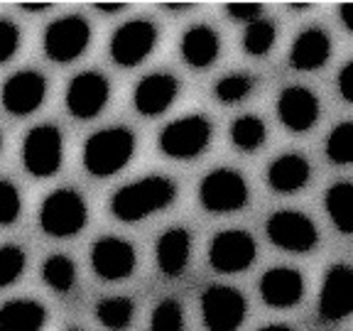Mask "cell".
Segmentation results:
<instances>
[{
    "label": "cell",
    "instance_id": "8fae6325",
    "mask_svg": "<svg viewBox=\"0 0 353 331\" xmlns=\"http://www.w3.org/2000/svg\"><path fill=\"white\" fill-rule=\"evenodd\" d=\"M157 28L150 20H130L110 37V57L118 66H138L157 44Z\"/></svg>",
    "mask_w": 353,
    "mask_h": 331
},
{
    "label": "cell",
    "instance_id": "7a4b0ae2",
    "mask_svg": "<svg viewBox=\"0 0 353 331\" xmlns=\"http://www.w3.org/2000/svg\"><path fill=\"white\" fill-rule=\"evenodd\" d=\"M135 152V135L128 128H103L83 145V167L94 177H110L121 172Z\"/></svg>",
    "mask_w": 353,
    "mask_h": 331
},
{
    "label": "cell",
    "instance_id": "30bf717a",
    "mask_svg": "<svg viewBox=\"0 0 353 331\" xmlns=\"http://www.w3.org/2000/svg\"><path fill=\"white\" fill-rule=\"evenodd\" d=\"M255 255H258L255 238L248 231H241V228L221 231L219 236H214L209 245L211 268L219 272H226V275L248 270L255 263Z\"/></svg>",
    "mask_w": 353,
    "mask_h": 331
},
{
    "label": "cell",
    "instance_id": "83f0119b",
    "mask_svg": "<svg viewBox=\"0 0 353 331\" xmlns=\"http://www.w3.org/2000/svg\"><path fill=\"white\" fill-rule=\"evenodd\" d=\"M277 39V28L270 20H255L250 25H245V34H243V50L250 57H265L268 52L275 47Z\"/></svg>",
    "mask_w": 353,
    "mask_h": 331
},
{
    "label": "cell",
    "instance_id": "9a60e30c",
    "mask_svg": "<svg viewBox=\"0 0 353 331\" xmlns=\"http://www.w3.org/2000/svg\"><path fill=\"white\" fill-rule=\"evenodd\" d=\"M47 81L39 72H17L3 83L0 101L12 116H30L44 103Z\"/></svg>",
    "mask_w": 353,
    "mask_h": 331
},
{
    "label": "cell",
    "instance_id": "f35d334b",
    "mask_svg": "<svg viewBox=\"0 0 353 331\" xmlns=\"http://www.w3.org/2000/svg\"><path fill=\"white\" fill-rule=\"evenodd\" d=\"M22 10H30V12H39V10H47L50 3H22Z\"/></svg>",
    "mask_w": 353,
    "mask_h": 331
},
{
    "label": "cell",
    "instance_id": "9c48e42d",
    "mask_svg": "<svg viewBox=\"0 0 353 331\" xmlns=\"http://www.w3.org/2000/svg\"><path fill=\"white\" fill-rule=\"evenodd\" d=\"M245 297L236 287L211 285L201 294V317L209 331H236L245 319Z\"/></svg>",
    "mask_w": 353,
    "mask_h": 331
},
{
    "label": "cell",
    "instance_id": "d6986e66",
    "mask_svg": "<svg viewBox=\"0 0 353 331\" xmlns=\"http://www.w3.org/2000/svg\"><path fill=\"white\" fill-rule=\"evenodd\" d=\"M331 39L321 28H307L297 34L290 50V66L297 72H314L329 61Z\"/></svg>",
    "mask_w": 353,
    "mask_h": 331
},
{
    "label": "cell",
    "instance_id": "8992f818",
    "mask_svg": "<svg viewBox=\"0 0 353 331\" xmlns=\"http://www.w3.org/2000/svg\"><path fill=\"white\" fill-rule=\"evenodd\" d=\"M211 143V123L204 116H184L160 132V150L174 160H192Z\"/></svg>",
    "mask_w": 353,
    "mask_h": 331
},
{
    "label": "cell",
    "instance_id": "ab89813d",
    "mask_svg": "<svg viewBox=\"0 0 353 331\" xmlns=\"http://www.w3.org/2000/svg\"><path fill=\"white\" fill-rule=\"evenodd\" d=\"M167 10H189L192 3H165Z\"/></svg>",
    "mask_w": 353,
    "mask_h": 331
},
{
    "label": "cell",
    "instance_id": "4316f807",
    "mask_svg": "<svg viewBox=\"0 0 353 331\" xmlns=\"http://www.w3.org/2000/svg\"><path fill=\"white\" fill-rule=\"evenodd\" d=\"M268 138V128L258 116H241L231 123V143L243 152H255Z\"/></svg>",
    "mask_w": 353,
    "mask_h": 331
},
{
    "label": "cell",
    "instance_id": "b9f144b4",
    "mask_svg": "<svg viewBox=\"0 0 353 331\" xmlns=\"http://www.w3.org/2000/svg\"><path fill=\"white\" fill-rule=\"evenodd\" d=\"M0 150H3V135H0Z\"/></svg>",
    "mask_w": 353,
    "mask_h": 331
},
{
    "label": "cell",
    "instance_id": "6da1fadb",
    "mask_svg": "<svg viewBox=\"0 0 353 331\" xmlns=\"http://www.w3.org/2000/svg\"><path fill=\"white\" fill-rule=\"evenodd\" d=\"M176 199V184L167 177H143L138 182H130L121 187L113 199H110V211L113 216L125 223L143 221L152 216L154 211L167 209L174 204Z\"/></svg>",
    "mask_w": 353,
    "mask_h": 331
},
{
    "label": "cell",
    "instance_id": "e575fe53",
    "mask_svg": "<svg viewBox=\"0 0 353 331\" xmlns=\"http://www.w3.org/2000/svg\"><path fill=\"white\" fill-rule=\"evenodd\" d=\"M226 12L231 15V20L245 22V25H250V22L260 20L263 6H260V3H228Z\"/></svg>",
    "mask_w": 353,
    "mask_h": 331
},
{
    "label": "cell",
    "instance_id": "603a6c76",
    "mask_svg": "<svg viewBox=\"0 0 353 331\" xmlns=\"http://www.w3.org/2000/svg\"><path fill=\"white\" fill-rule=\"evenodd\" d=\"M47 309L34 299H12L0 307V331H42Z\"/></svg>",
    "mask_w": 353,
    "mask_h": 331
},
{
    "label": "cell",
    "instance_id": "52a82bcc",
    "mask_svg": "<svg viewBox=\"0 0 353 331\" xmlns=\"http://www.w3.org/2000/svg\"><path fill=\"white\" fill-rule=\"evenodd\" d=\"M265 231L277 248L287 250V253H309L319 243V231H316L314 221L294 209L275 211L268 219Z\"/></svg>",
    "mask_w": 353,
    "mask_h": 331
},
{
    "label": "cell",
    "instance_id": "cb8c5ba5",
    "mask_svg": "<svg viewBox=\"0 0 353 331\" xmlns=\"http://www.w3.org/2000/svg\"><path fill=\"white\" fill-rule=\"evenodd\" d=\"M326 211H329L331 223L341 233H353V184L336 182L326 189Z\"/></svg>",
    "mask_w": 353,
    "mask_h": 331
},
{
    "label": "cell",
    "instance_id": "836d02e7",
    "mask_svg": "<svg viewBox=\"0 0 353 331\" xmlns=\"http://www.w3.org/2000/svg\"><path fill=\"white\" fill-rule=\"evenodd\" d=\"M20 47V30L10 20H0V64L12 59Z\"/></svg>",
    "mask_w": 353,
    "mask_h": 331
},
{
    "label": "cell",
    "instance_id": "3957f363",
    "mask_svg": "<svg viewBox=\"0 0 353 331\" xmlns=\"http://www.w3.org/2000/svg\"><path fill=\"white\" fill-rule=\"evenodd\" d=\"M86 201L74 189H57L39 206V226L52 238L77 236L86 226Z\"/></svg>",
    "mask_w": 353,
    "mask_h": 331
},
{
    "label": "cell",
    "instance_id": "7bdbcfd3",
    "mask_svg": "<svg viewBox=\"0 0 353 331\" xmlns=\"http://www.w3.org/2000/svg\"><path fill=\"white\" fill-rule=\"evenodd\" d=\"M69 331H81V329H69Z\"/></svg>",
    "mask_w": 353,
    "mask_h": 331
},
{
    "label": "cell",
    "instance_id": "44dd1931",
    "mask_svg": "<svg viewBox=\"0 0 353 331\" xmlns=\"http://www.w3.org/2000/svg\"><path fill=\"white\" fill-rule=\"evenodd\" d=\"M182 59L194 69H206L219 59L221 37L209 25H194L182 37Z\"/></svg>",
    "mask_w": 353,
    "mask_h": 331
},
{
    "label": "cell",
    "instance_id": "484cf974",
    "mask_svg": "<svg viewBox=\"0 0 353 331\" xmlns=\"http://www.w3.org/2000/svg\"><path fill=\"white\" fill-rule=\"evenodd\" d=\"M132 314H135V304L128 297H105L96 304V319L110 331H123L130 326Z\"/></svg>",
    "mask_w": 353,
    "mask_h": 331
},
{
    "label": "cell",
    "instance_id": "d4e9b609",
    "mask_svg": "<svg viewBox=\"0 0 353 331\" xmlns=\"http://www.w3.org/2000/svg\"><path fill=\"white\" fill-rule=\"evenodd\" d=\"M42 280L59 294H69L77 285V265L66 255H50L42 265Z\"/></svg>",
    "mask_w": 353,
    "mask_h": 331
},
{
    "label": "cell",
    "instance_id": "ac0fdd59",
    "mask_svg": "<svg viewBox=\"0 0 353 331\" xmlns=\"http://www.w3.org/2000/svg\"><path fill=\"white\" fill-rule=\"evenodd\" d=\"M179 94V81L172 74H148L143 81L135 86L132 103L145 118L162 116Z\"/></svg>",
    "mask_w": 353,
    "mask_h": 331
},
{
    "label": "cell",
    "instance_id": "74e56055",
    "mask_svg": "<svg viewBox=\"0 0 353 331\" xmlns=\"http://www.w3.org/2000/svg\"><path fill=\"white\" fill-rule=\"evenodd\" d=\"M125 8V3H96L99 12H121Z\"/></svg>",
    "mask_w": 353,
    "mask_h": 331
},
{
    "label": "cell",
    "instance_id": "e0dca14e",
    "mask_svg": "<svg viewBox=\"0 0 353 331\" xmlns=\"http://www.w3.org/2000/svg\"><path fill=\"white\" fill-rule=\"evenodd\" d=\"M260 297L268 307L287 309L304 297V277L294 268H270L260 277Z\"/></svg>",
    "mask_w": 353,
    "mask_h": 331
},
{
    "label": "cell",
    "instance_id": "d590c367",
    "mask_svg": "<svg viewBox=\"0 0 353 331\" xmlns=\"http://www.w3.org/2000/svg\"><path fill=\"white\" fill-rule=\"evenodd\" d=\"M339 94H341L348 103H353V59L348 61L341 69V74H339Z\"/></svg>",
    "mask_w": 353,
    "mask_h": 331
},
{
    "label": "cell",
    "instance_id": "f1b7e54d",
    "mask_svg": "<svg viewBox=\"0 0 353 331\" xmlns=\"http://www.w3.org/2000/svg\"><path fill=\"white\" fill-rule=\"evenodd\" d=\"M326 157L334 165H351L353 162V121L339 123L326 140Z\"/></svg>",
    "mask_w": 353,
    "mask_h": 331
},
{
    "label": "cell",
    "instance_id": "5b68a950",
    "mask_svg": "<svg viewBox=\"0 0 353 331\" xmlns=\"http://www.w3.org/2000/svg\"><path fill=\"white\" fill-rule=\"evenodd\" d=\"M64 160V138L54 126H37L28 132L22 143V165L32 177L47 179L61 167Z\"/></svg>",
    "mask_w": 353,
    "mask_h": 331
},
{
    "label": "cell",
    "instance_id": "7c38bea8",
    "mask_svg": "<svg viewBox=\"0 0 353 331\" xmlns=\"http://www.w3.org/2000/svg\"><path fill=\"white\" fill-rule=\"evenodd\" d=\"M353 314V268L331 265L319 294V317L324 321H341Z\"/></svg>",
    "mask_w": 353,
    "mask_h": 331
},
{
    "label": "cell",
    "instance_id": "8d00e7d4",
    "mask_svg": "<svg viewBox=\"0 0 353 331\" xmlns=\"http://www.w3.org/2000/svg\"><path fill=\"white\" fill-rule=\"evenodd\" d=\"M339 15H341V22L346 25L348 32H353V3H343L339 8Z\"/></svg>",
    "mask_w": 353,
    "mask_h": 331
},
{
    "label": "cell",
    "instance_id": "ffe728a7",
    "mask_svg": "<svg viewBox=\"0 0 353 331\" xmlns=\"http://www.w3.org/2000/svg\"><path fill=\"white\" fill-rule=\"evenodd\" d=\"M189 250H192V236H189L187 228H170V231L162 233L157 245H154L157 268L162 270V275H182L189 265Z\"/></svg>",
    "mask_w": 353,
    "mask_h": 331
},
{
    "label": "cell",
    "instance_id": "2e32d148",
    "mask_svg": "<svg viewBox=\"0 0 353 331\" xmlns=\"http://www.w3.org/2000/svg\"><path fill=\"white\" fill-rule=\"evenodd\" d=\"M277 116L292 132H307L319 121V99L307 86H287L277 99Z\"/></svg>",
    "mask_w": 353,
    "mask_h": 331
},
{
    "label": "cell",
    "instance_id": "4dcf8cb0",
    "mask_svg": "<svg viewBox=\"0 0 353 331\" xmlns=\"http://www.w3.org/2000/svg\"><path fill=\"white\" fill-rule=\"evenodd\" d=\"M150 331H184V312L176 299H162L152 309Z\"/></svg>",
    "mask_w": 353,
    "mask_h": 331
},
{
    "label": "cell",
    "instance_id": "f546056e",
    "mask_svg": "<svg viewBox=\"0 0 353 331\" xmlns=\"http://www.w3.org/2000/svg\"><path fill=\"white\" fill-rule=\"evenodd\" d=\"M255 86V79L248 74H228L214 86V94L221 103H241L243 99H248L250 91Z\"/></svg>",
    "mask_w": 353,
    "mask_h": 331
},
{
    "label": "cell",
    "instance_id": "ba28073f",
    "mask_svg": "<svg viewBox=\"0 0 353 331\" xmlns=\"http://www.w3.org/2000/svg\"><path fill=\"white\" fill-rule=\"evenodd\" d=\"M91 42V28L79 15L59 17L44 30V54L57 64H69L86 52Z\"/></svg>",
    "mask_w": 353,
    "mask_h": 331
},
{
    "label": "cell",
    "instance_id": "277c9868",
    "mask_svg": "<svg viewBox=\"0 0 353 331\" xmlns=\"http://www.w3.org/2000/svg\"><path fill=\"white\" fill-rule=\"evenodd\" d=\"M199 201L211 214H231L248 204V184L238 170L221 167L201 179L199 184Z\"/></svg>",
    "mask_w": 353,
    "mask_h": 331
},
{
    "label": "cell",
    "instance_id": "d6a6232c",
    "mask_svg": "<svg viewBox=\"0 0 353 331\" xmlns=\"http://www.w3.org/2000/svg\"><path fill=\"white\" fill-rule=\"evenodd\" d=\"M22 209V199L20 192L15 189V184L8 182V179H0V226H8V223H15L17 216Z\"/></svg>",
    "mask_w": 353,
    "mask_h": 331
},
{
    "label": "cell",
    "instance_id": "7402d4cb",
    "mask_svg": "<svg viewBox=\"0 0 353 331\" xmlns=\"http://www.w3.org/2000/svg\"><path fill=\"white\" fill-rule=\"evenodd\" d=\"M309 177H312V167L297 152L282 154L268 167V184L280 194H294L299 189H304Z\"/></svg>",
    "mask_w": 353,
    "mask_h": 331
},
{
    "label": "cell",
    "instance_id": "60d3db41",
    "mask_svg": "<svg viewBox=\"0 0 353 331\" xmlns=\"http://www.w3.org/2000/svg\"><path fill=\"white\" fill-rule=\"evenodd\" d=\"M260 331H292L287 324H268V326H263Z\"/></svg>",
    "mask_w": 353,
    "mask_h": 331
},
{
    "label": "cell",
    "instance_id": "5bb4252c",
    "mask_svg": "<svg viewBox=\"0 0 353 331\" xmlns=\"http://www.w3.org/2000/svg\"><path fill=\"white\" fill-rule=\"evenodd\" d=\"M135 263H138L135 248L123 238L105 236L91 245V265L96 275L103 280H125L135 270Z\"/></svg>",
    "mask_w": 353,
    "mask_h": 331
},
{
    "label": "cell",
    "instance_id": "1f68e13d",
    "mask_svg": "<svg viewBox=\"0 0 353 331\" xmlns=\"http://www.w3.org/2000/svg\"><path fill=\"white\" fill-rule=\"evenodd\" d=\"M28 255L20 245H0V290L17 280L25 270Z\"/></svg>",
    "mask_w": 353,
    "mask_h": 331
},
{
    "label": "cell",
    "instance_id": "4fadbf2b",
    "mask_svg": "<svg viewBox=\"0 0 353 331\" xmlns=\"http://www.w3.org/2000/svg\"><path fill=\"white\" fill-rule=\"evenodd\" d=\"M110 96V83L103 74L99 72H83L72 79L66 88V108L69 113L81 121L96 118L105 108Z\"/></svg>",
    "mask_w": 353,
    "mask_h": 331
}]
</instances>
